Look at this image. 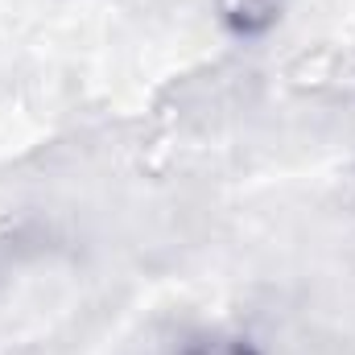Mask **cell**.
Returning <instances> with one entry per match:
<instances>
[{"label": "cell", "instance_id": "cell-1", "mask_svg": "<svg viewBox=\"0 0 355 355\" xmlns=\"http://www.w3.org/2000/svg\"><path fill=\"white\" fill-rule=\"evenodd\" d=\"M281 8H285V0H215L219 21L240 37H257V33L272 29Z\"/></svg>", "mask_w": 355, "mask_h": 355}, {"label": "cell", "instance_id": "cell-2", "mask_svg": "<svg viewBox=\"0 0 355 355\" xmlns=\"http://www.w3.org/2000/svg\"><path fill=\"white\" fill-rule=\"evenodd\" d=\"M182 355H240V352L227 347V343H194L190 352H182Z\"/></svg>", "mask_w": 355, "mask_h": 355}]
</instances>
